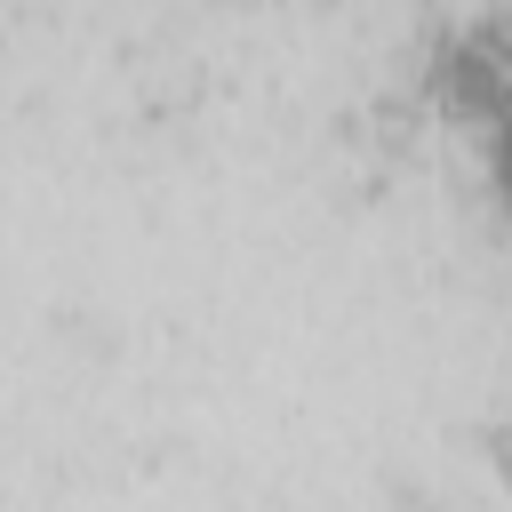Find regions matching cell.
<instances>
[{
	"label": "cell",
	"mask_w": 512,
	"mask_h": 512,
	"mask_svg": "<svg viewBox=\"0 0 512 512\" xmlns=\"http://www.w3.org/2000/svg\"><path fill=\"white\" fill-rule=\"evenodd\" d=\"M432 96L464 120H496L512 104V40L496 24H472V32H448L432 48Z\"/></svg>",
	"instance_id": "cell-1"
},
{
	"label": "cell",
	"mask_w": 512,
	"mask_h": 512,
	"mask_svg": "<svg viewBox=\"0 0 512 512\" xmlns=\"http://www.w3.org/2000/svg\"><path fill=\"white\" fill-rule=\"evenodd\" d=\"M488 184H496V200L512 208V104L488 120Z\"/></svg>",
	"instance_id": "cell-2"
}]
</instances>
